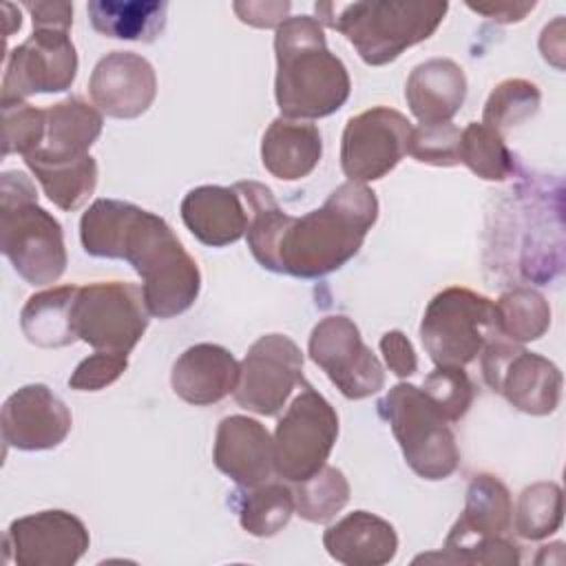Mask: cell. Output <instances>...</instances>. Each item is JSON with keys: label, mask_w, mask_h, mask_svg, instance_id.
I'll list each match as a JSON object with an SVG mask.
<instances>
[{"label": "cell", "mask_w": 566, "mask_h": 566, "mask_svg": "<svg viewBox=\"0 0 566 566\" xmlns=\"http://www.w3.org/2000/svg\"><path fill=\"white\" fill-rule=\"evenodd\" d=\"M88 93L99 113L115 119H135L153 106L157 75L144 55L111 51L95 64Z\"/></svg>", "instance_id": "17"}, {"label": "cell", "mask_w": 566, "mask_h": 566, "mask_svg": "<svg viewBox=\"0 0 566 566\" xmlns=\"http://www.w3.org/2000/svg\"><path fill=\"white\" fill-rule=\"evenodd\" d=\"M88 20L97 33L113 40L155 42L168 18L166 0H91Z\"/></svg>", "instance_id": "26"}, {"label": "cell", "mask_w": 566, "mask_h": 566, "mask_svg": "<svg viewBox=\"0 0 566 566\" xmlns=\"http://www.w3.org/2000/svg\"><path fill=\"white\" fill-rule=\"evenodd\" d=\"M323 157V137L318 126L301 119L276 117L261 139L263 168L281 179L296 181L307 177Z\"/></svg>", "instance_id": "24"}, {"label": "cell", "mask_w": 566, "mask_h": 566, "mask_svg": "<svg viewBox=\"0 0 566 566\" xmlns=\"http://www.w3.org/2000/svg\"><path fill=\"white\" fill-rule=\"evenodd\" d=\"M420 389L449 422L462 420L475 398V387L464 367H436Z\"/></svg>", "instance_id": "36"}, {"label": "cell", "mask_w": 566, "mask_h": 566, "mask_svg": "<svg viewBox=\"0 0 566 566\" xmlns=\"http://www.w3.org/2000/svg\"><path fill=\"white\" fill-rule=\"evenodd\" d=\"M378 347H380L385 365L389 367L391 374H396L398 378H407V376L416 374V369H418L416 349H413L411 340L400 329L385 332Z\"/></svg>", "instance_id": "40"}, {"label": "cell", "mask_w": 566, "mask_h": 566, "mask_svg": "<svg viewBox=\"0 0 566 566\" xmlns=\"http://www.w3.org/2000/svg\"><path fill=\"white\" fill-rule=\"evenodd\" d=\"M349 502V482L336 467L325 464L314 475L296 482L294 509L305 522L327 524Z\"/></svg>", "instance_id": "32"}, {"label": "cell", "mask_w": 566, "mask_h": 566, "mask_svg": "<svg viewBox=\"0 0 566 566\" xmlns=\"http://www.w3.org/2000/svg\"><path fill=\"white\" fill-rule=\"evenodd\" d=\"M234 13L241 22L256 27V29H276L283 20H287V13L292 4L285 2H234Z\"/></svg>", "instance_id": "41"}, {"label": "cell", "mask_w": 566, "mask_h": 566, "mask_svg": "<svg viewBox=\"0 0 566 566\" xmlns=\"http://www.w3.org/2000/svg\"><path fill=\"white\" fill-rule=\"evenodd\" d=\"M378 413L389 424L405 462L424 480H444L460 464V449L449 420L427 394L411 385H394L380 400Z\"/></svg>", "instance_id": "6"}, {"label": "cell", "mask_w": 566, "mask_h": 566, "mask_svg": "<svg viewBox=\"0 0 566 566\" xmlns=\"http://www.w3.org/2000/svg\"><path fill=\"white\" fill-rule=\"evenodd\" d=\"M405 99L420 124L451 122L467 99V75L449 57L416 64L405 84Z\"/></svg>", "instance_id": "21"}, {"label": "cell", "mask_w": 566, "mask_h": 566, "mask_svg": "<svg viewBox=\"0 0 566 566\" xmlns=\"http://www.w3.org/2000/svg\"><path fill=\"white\" fill-rule=\"evenodd\" d=\"M71 427L69 407L42 382L20 387L2 405V440L18 451L55 449L66 440Z\"/></svg>", "instance_id": "16"}, {"label": "cell", "mask_w": 566, "mask_h": 566, "mask_svg": "<svg viewBox=\"0 0 566 566\" xmlns=\"http://www.w3.org/2000/svg\"><path fill=\"white\" fill-rule=\"evenodd\" d=\"M564 520V497L555 482H535L526 486L515 506V531L520 537L537 542L559 531Z\"/></svg>", "instance_id": "33"}, {"label": "cell", "mask_w": 566, "mask_h": 566, "mask_svg": "<svg viewBox=\"0 0 566 566\" xmlns=\"http://www.w3.org/2000/svg\"><path fill=\"white\" fill-rule=\"evenodd\" d=\"M46 135V111L29 102H2V157L35 153Z\"/></svg>", "instance_id": "35"}, {"label": "cell", "mask_w": 566, "mask_h": 566, "mask_svg": "<svg viewBox=\"0 0 566 566\" xmlns=\"http://www.w3.org/2000/svg\"><path fill=\"white\" fill-rule=\"evenodd\" d=\"M24 9L31 13L33 29H64L73 27L71 2H27Z\"/></svg>", "instance_id": "42"}, {"label": "cell", "mask_w": 566, "mask_h": 566, "mask_svg": "<svg viewBox=\"0 0 566 566\" xmlns=\"http://www.w3.org/2000/svg\"><path fill=\"white\" fill-rule=\"evenodd\" d=\"M239 382V363L221 345L197 343L172 363V391L188 405L208 407L234 394Z\"/></svg>", "instance_id": "19"}, {"label": "cell", "mask_w": 566, "mask_h": 566, "mask_svg": "<svg viewBox=\"0 0 566 566\" xmlns=\"http://www.w3.org/2000/svg\"><path fill=\"white\" fill-rule=\"evenodd\" d=\"M128 369V354L95 352L84 358L69 376V387L75 391H99L113 385Z\"/></svg>", "instance_id": "39"}, {"label": "cell", "mask_w": 566, "mask_h": 566, "mask_svg": "<svg viewBox=\"0 0 566 566\" xmlns=\"http://www.w3.org/2000/svg\"><path fill=\"white\" fill-rule=\"evenodd\" d=\"M338 438V413L312 385L287 405L274 429V471L287 482H303L327 464Z\"/></svg>", "instance_id": "9"}, {"label": "cell", "mask_w": 566, "mask_h": 566, "mask_svg": "<svg viewBox=\"0 0 566 566\" xmlns=\"http://www.w3.org/2000/svg\"><path fill=\"white\" fill-rule=\"evenodd\" d=\"M537 2H520V0H491V2H467V7L493 22L513 24L524 20Z\"/></svg>", "instance_id": "43"}, {"label": "cell", "mask_w": 566, "mask_h": 566, "mask_svg": "<svg viewBox=\"0 0 566 566\" xmlns=\"http://www.w3.org/2000/svg\"><path fill=\"white\" fill-rule=\"evenodd\" d=\"M539 51L546 62L562 69V57H564V20H562V15H557V20L553 24L544 27L542 38H539Z\"/></svg>", "instance_id": "44"}, {"label": "cell", "mask_w": 566, "mask_h": 566, "mask_svg": "<svg viewBox=\"0 0 566 566\" xmlns=\"http://www.w3.org/2000/svg\"><path fill=\"white\" fill-rule=\"evenodd\" d=\"M80 241L91 256L133 265L150 316L172 318L195 305L199 265L159 214L130 201L97 199L80 219Z\"/></svg>", "instance_id": "2"}, {"label": "cell", "mask_w": 566, "mask_h": 566, "mask_svg": "<svg viewBox=\"0 0 566 566\" xmlns=\"http://www.w3.org/2000/svg\"><path fill=\"white\" fill-rule=\"evenodd\" d=\"M46 111V135L42 146L31 153L42 159H80L102 135V113L82 97H66ZM29 157V155H27Z\"/></svg>", "instance_id": "25"}, {"label": "cell", "mask_w": 566, "mask_h": 566, "mask_svg": "<svg viewBox=\"0 0 566 566\" xmlns=\"http://www.w3.org/2000/svg\"><path fill=\"white\" fill-rule=\"evenodd\" d=\"M420 562H442V564H489V566H517L522 562L520 546L506 535H491L460 544L455 548H442L440 553L420 555Z\"/></svg>", "instance_id": "37"}, {"label": "cell", "mask_w": 566, "mask_h": 566, "mask_svg": "<svg viewBox=\"0 0 566 566\" xmlns=\"http://www.w3.org/2000/svg\"><path fill=\"white\" fill-rule=\"evenodd\" d=\"M460 128L451 122H440V124H420L411 128L407 153L429 166L438 168H449L458 166V148H460Z\"/></svg>", "instance_id": "38"}, {"label": "cell", "mask_w": 566, "mask_h": 566, "mask_svg": "<svg viewBox=\"0 0 566 566\" xmlns=\"http://www.w3.org/2000/svg\"><path fill=\"white\" fill-rule=\"evenodd\" d=\"M500 336L495 303L469 287L438 292L420 321V340L436 367H464Z\"/></svg>", "instance_id": "7"}, {"label": "cell", "mask_w": 566, "mask_h": 566, "mask_svg": "<svg viewBox=\"0 0 566 566\" xmlns=\"http://www.w3.org/2000/svg\"><path fill=\"white\" fill-rule=\"evenodd\" d=\"M91 544L84 522L62 509L18 517L4 533V557L20 566H73Z\"/></svg>", "instance_id": "15"}, {"label": "cell", "mask_w": 566, "mask_h": 566, "mask_svg": "<svg viewBox=\"0 0 566 566\" xmlns=\"http://www.w3.org/2000/svg\"><path fill=\"white\" fill-rule=\"evenodd\" d=\"M230 506L239 515V524L254 537H272L283 531L294 515V491L283 482H263L241 486L232 493Z\"/></svg>", "instance_id": "29"}, {"label": "cell", "mask_w": 566, "mask_h": 566, "mask_svg": "<svg viewBox=\"0 0 566 566\" xmlns=\"http://www.w3.org/2000/svg\"><path fill=\"white\" fill-rule=\"evenodd\" d=\"M497 334L513 343H531L551 327V305L533 287H513L495 301Z\"/></svg>", "instance_id": "30"}, {"label": "cell", "mask_w": 566, "mask_h": 566, "mask_svg": "<svg viewBox=\"0 0 566 566\" xmlns=\"http://www.w3.org/2000/svg\"><path fill=\"white\" fill-rule=\"evenodd\" d=\"M274 97L281 117L321 119L349 99L347 66L329 51L316 18L290 15L283 20L274 33Z\"/></svg>", "instance_id": "3"}, {"label": "cell", "mask_w": 566, "mask_h": 566, "mask_svg": "<svg viewBox=\"0 0 566 566\" xmlns=\"http://www.w3.org/2000/svg\"><path fill=\"white\" fill-rule=\"evenodd\" d=\"M0 250L29 285L55 283L66 270L62 226L38 203V190L22 170L0 177Z\"/></svg>", "instance_id": "5"}, {"label": "cell", "mask_w": 566, "mask_h": 566, "mask_svg": "<svg viewBox=\"0 0 566 566\" xmlns=\"http://www.w3.org/2000/svg\"><path fill=\"white\" fill-rule=\"evenodd\" d=\"M460 164L484 181H504L513 175V155L504 135L482 122H471L460 133Z\"/></svg>", "instance_id": "31"}, {"label": "cell", "mask_w": 566, "mask_h": 566, "mask_svg": "<svg viewBox=\"0 0 566 566\" xmlns=\"http://www.w3.org/2000/svg\"><path fill=\"white\" fill-rule=\"evenodd\" d=\"M542 104V93L537 84L524 77H509L500 82L482 111V124L504 135L506 130L531 119Z\"/></svg>", "instance_id": "34"}, {"label": "cell", "mask_w": 566, "mask_h": 566, "mask_svg": "<svg viewBox=\"0 0 566 566\" xmlns=\"http://www.w3.org/2000/svg\"><path fill=\"white\" fill-rule=\"evenodd\" d=\"M144 290L124 281H95L77 287L73 332L97 352L128 354L148 327Z\"/></svg>", "instance_id": "8"}, {"label": "cell", "mask_w": 566, "mask_h": 566, "mask_svg": "<svg viewBox=\"0 0 566 566\" xmlns=\"http://www.w3.org/2000/svg\"><path fill=\"white\" fill-rule=\"evenodd\" d=\"M480 354L486 387L502 394L517 411L548 416L557 409L564 378L553 360L500 336L491 338Z\"/></svg>", "instance_id": "10"}, {"label": "cell", "mask_w": 566, "mask_h": 566, "mask_svg": "<svg viewBox=\"0 0 566 566\" xmlns=\"http://www.w3.org/2000/svg\"><path fill=\"white\" fill-rule=\"evenodd\" d=\"M80 285H57L27 298L20 312L22 334L31 345L55 349L77 340L73 332V301Z\"/></svg>", "instance_id": "27"}, {"label": "cell", "mask_w": 566, "mask_h": 566, "mask_svg": "<svg viewBox=\"0 0 566 566\" xmlns=\"http://www.w3.org/2000/svg\"><path fill=\"white\" fill-rule=\"evenodd\" d=\"M411 122L396 108L374 106L347 119L340 139V168L347 181H376L407 155Z\"/></svg>", "instance_id": "13"}, {"label": "cell", "mask_w": 566, "mask_h": 566, "mask_svg": "<svg viewBox=\"0 0 566 566\" xmlns=\"http://www.w3.org/2000/svg\"><path fill=\"white\" fill-rule=\"evenodd\" d=\"M301 382V347L285 334H265L250 345L239 363L234 400L252 413L276 416Z\"/></svg>", "instance_id": "12"}, {"label": "cell", "mask_w": 566, "mask_h": 566, "mask_svg": "<svg viewBox=\"0 0 566 566\" xmlns=\"http://www.w3.org/2000/svg\"><path fill=\"white\" fill-rule=\"evenodd\" d=\"M179 212L192 237L210 248L237 243L248 232V212L234 186H197L186 192Z\"/></svg>", "instance_id": "20"}, {"label": "cell", "mask_w": 566, "mask_h": 566, "mask_svg": "<svg viewBox=\"0 0 566 566\" xmlns=\"http://www.w3.org/2000/svg\"><path fill=\"white\" fill-rule=\"evenodd\" d=\"M2 11H4V20H7V27H4V38H11L15 31H20L22 27V18H20V9L13 7L11 2H4L2 4Z\"/></svg>", "instance_id": "45"}, {"label": "cell", "mask_w": 566, "mask_h": 566, "mask_svg": "<svg viewBox=\"0 0 566 566\" xmlns=\"http://www.w3.org/2000/svg\"><path fill=\"white\" fill-rule=\"evenodd\" d=\"M511 526L513 502L506 484L493 473H475L467 486L464 509L451 526L442 548H455L491 535H506Z\"/></svg>", "instance_id": "23"}, {"label": "cell", "mask_w": 566, "mask_h": 566, "mask_svg": "<svg viewBox=\"0 0 566 566\" xmlns=\"http://www.w3.org/2000/svg\"><path fill=\"white\" fill-rule=\"evenodd\" d=\"M77 75V51L64 29H33L4 57L2 102H20L35 93H62Z\"/></svg>", "instance_id": "14"}, {"label": "cell", "mask_w": 566, "mask_h": 566, "mask_svg": "<svg viewBox=\"0 0 566 566\" xmlns=\"http://www.w3.org/2000/svg\"><path fill=\"white\" fill-rule=\"evenodd\" d=\"M24 164L42 186L44 195L64 212L82 208L95 192L97 161L91 155L64 161L29 155L24 157Z\"/></svg>", "instance_id": "28"}, {"label": "cell", "mask_w": 566, "mask_h": 566, "mask_svg": "<svg viewBox=\"0 0 566 566\" xmlns=\"http://www.w3.org/2000/svg\"><path fill=\"white\" fill-rule=\"evenodd\" d=\"M307 354L349 400H363L385 387L382 363L363 343L356 323L343 314L325 316L314 325Z\"/></svg>", "instance_id": "11"}, {"label": "cell", "mask_w": 566, "mask_h": 566, "mask_svg": "<svg viewBox=\"0 0 566 566\" xmlns=\"http://www.w3.org/2000/svg\"><path fill=\"white\" fill-rule=\"evenodd\" d=\"M323 546L338 564L382 566L396 557L398 535L387 520L369 511H354L325 528Z\"/></svg>", "instance_id": "22"}, {"label": "cell", "mask_w": 566, "mask_h": 566, "mask_svg": "<svg viewBox=\"0 0 566 566\" xmlns=\"http://www.w3.org/2000/svg\"><path fill=\"white\" fill-rule=\"evenodd\" d=\"M248 212V248L261 268L298 279H318L340 270L358 254L378 219L371 188L345 181L325 203L303 217L287 214L272 190L259 181H237Z\"/></svg>", "instance_id": "1"}, {"label": "cell", "mask_w": 566, "mask_h": 566, "mask_svg": "<svg viewBox=\"0 0 566 566\" xmlns=\"http://www.w3.org/2000/svg\"><path fill=\"white\" fill-rule=\"evenodd\" d=\"M316 20L347 38L369 66H385L407 49L429 40L442 24L449 2H316Z\"/></svg>", "instance_id": "4"}, {"label": "cell", "mask_w": 566, "mask_h": 566, "mask_svg": "<svg viewBox=\"0 0 566 566\" xmlns=\"http://www.w3.org/2000/svg\"><path fill=\"white\" fill-rule=\"evenodd\" d=\"M212 462L239 486L263 484L274 471L272 436L250 416H226L214 433Z\"/></svg>", "instance_id": "18"}]
</instances>
